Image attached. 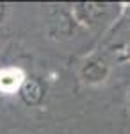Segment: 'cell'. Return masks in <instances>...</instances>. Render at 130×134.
Wrapping results in <instances>:
<instances>
[{
    "label": "cell",
    "instance_id": "1",
    "mask_svg": "<svg viewBox=\"0 0 130 134\" xmlns=\"http://www.w3.org/2000/svg\"><path fill=\"white\" fill-rule=\"evenodd\" d=\"M23 84V72L20 68H5L0 70V91L14 93Z\"/></svg>",
    "mask_w": 130,
    "mask_h": 134
},
{
    "label": "cell",
    "instance_id": "3",
    "mask_svg": "<svg viewBox=\"0 0 130 134\" xmlns=\"http://www.w3.org/2000/svg\"><path fill=\"white\" fill-rule=\"evenodd\" d=\"M36 90H38V84L36 82H25L23 90H21V95H23V98H25L27 104H34L41 97L39 93H36Z\"/></svg>",
    "mask_w": 130,
    "mask_h": 134
},
{
    "label": "cell",
    "instance_id": "6",
    "mask_svg": "<svg viewBox=\"0 0 130 134\" xmlns=\"http://www.w3.org/2000/svg\"><path fill=\"white\" fill-rule=\"evenodd\" d=\"M128 100H130V95H128Z\"/></svg>",
    "mask_w": 130,
    "mask_h": 134
},
{
    "label": "cell",
    "instance_id": "5",
    "mask_svg": "<svg viewBox=\"0 0 130 134\" xmlns=\"http://www.w3.org/2000/svg\"><path fill=\"white\" fill-rule=\"evenodd\" d=\"M2 7H4V5H0V13H2V11H4V9H2Z\"/></svg>",
    "mask_w": 130,
    "mask_h": 134
},
{
    "label": "cell",
    "instance_id": "2",
    "mask_svg": "<svg viewBox=\"0 0 130 134\" xmlns=\"http://www.w3.org/2000/svg\"><path fill=\"white\" fill-rule=\"evenodd\" d=\"M107 73H109V66L102 59L87 61L84 64V70H82L84 81H87V82H102V81H105Z\"/></svg>",
    "mask_w": 130,
    "mask_h": 134
},
{
    "label": "cell",
    "instance_id": "4",
    "mask_svg": "<svg viewBox=\"0 0 130 134\" xmlns=\"http://www.w3.org/2000/svg\"><path fill=\"white\" fill-rule=\"evenodd\" d=\"M128 59H130V47H128Z\"/></svg>",
    "mask_w": 130,
    "mask_h": 134
}]
</instances>
